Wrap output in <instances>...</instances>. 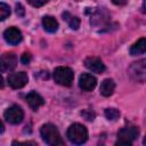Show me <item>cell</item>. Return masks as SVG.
Instances as JSON below:
<instances>
[{
	"instance_id": "cell-2",
	"label": "cell",
	"mask_w": 146,
	"mask_h": 146,
	"mask_svg": "<svg viewBox=\"0 0 146 146\" xmlns=\"http://www.w3.org/2000/svg\"><path fill=\"white\" fill-rule=\"evenodd\" d=\"M67 138L75 145H81L88 139V130L80 123H73L67 129Z\"/></svg>"
},
{
	"instance_id": "cell-7",
	"label": "cell",
	"mask_w": 146,
	"mask_h": 146,
	"mask_svg": "<svg viewBox=\"0 0 146 146\" xmlns=\"http://www.w3.org/2000/svg\"><path fill=\"white\" fill-rule=\"evenodd\" d=\"M23 117H24L23 110L19 106H17V105L10 106L5 112V119L10 124H18V123H21L23 121Z\"/></svg>"
},
{
	"instance_id": "cell-24",
	"label": "cell",
	"mask_w": 146,
	"mask_h": 146,
	"mask_svg": "<svg viewBox=\"0 0 146 146\" xmlns=\"http://www.w3.org/2000/svg\"><path fill=\"white\" fill-rule=\"evenodd\" d=\"M13 145H36L33 141H13Z\"/></svg>"
},
{
	"instance_id": "cell-25",
	"label": "cell",
	"mask_w": 146,
	"mask_h": 146,
	"mask_svg": "<svg viewBox=\"0 0 146 146\" xmlns=\"http://www.w3.org/2000/svg\"><path fill=\"white\" fill-rule=\"evenodd\" d=\"M112 2L116 6H124L127 3V0H112Z\"/></svg>"
},
{
	"instance_id": "cell-20",
	"label": "cell",
	"mask_w": 146,
	"mask_h": 146,
	"mask_svg": "<svg viewBox=\"0 0 146 146\" xmlns=\"http://www.w3.org/2000/svg\"><path fill=\"white\" fill-rule=\"evenodd\" d=\"M27 1H29V3H30L31 6L39 8V7H42L43 5H46L49 0H27Z\"/></svg>"
},
{
	"instance_id": "cell-17",
	"label": "cell",
	"mask_w": 146,
	"mask_h": 146,
	"mask_svg": "<svg viewBox=\"0 0 146 146\" xmlns=\"http://www.w3.org/2000/svg\"><path fill=\"white\" fill-rule=\"evenodd\" d=\"M10 15V8L7 3L0 2V21H5Z\"/></svg>"
},
{
	"instance_id": "cell-27",
	"label": "cell",
	"mask_w": 146,
	"mask_h": 146,
	"mask_svg": "<svg viewBox=\"0 0 146 146\" xmlns=\"http://www.w3.org/2000/svg\"><path fill=\"white\" fill-rule=\"evenodd\" d=\"M3 130H5V127H3V123L0 121V133H2L3 132Z\"/></svg>"
},
{
	"instance_id": "cell-22",
	"label": "cell",
	"mask_w": 146,
	"mask_h": 146,
	"mask_svg": "<svg viewBox=\"0 0 146 146\" xmlns=\"http://www.w3.org/2000/svg\"><path fill=\"white\" fill-rule=\"evenodd\" d=\"M31 59H32V56H31L30 52H24V54L22 55V57H21V62H22V64H24V65L30 64Z\"/></svg>"
},
{
	"instance_id": "cell-8",
	"label": "cell",
	"mask_w": 146,
	"mask_h": 146,
	"mask_svg": "<svg viewBox=\"0 0 146 146\" xmlns=\"http://www.w3.org/2000/svg\"><path fill=\"white\" fill-rule=\"evenodd\" d=\"M110 17H111V15H110V13L107 11L106 8H97V9L91 11L90 24L94 25V26L103 25L110 19Z\"/></svg>"
},
{
	"instance_id": "cell-15",
	"label": "cell",
	"mask_w": 146,
	"mask_h": 146,
	"mask_svg": "<svg viewBox=\"0 0 146 146\" xmlns=\"http://www.w3.org/2000/svg\"><path fill=\"white\" fill-rule=\"evenodd\" d=\"M145 51H146V39L145 38H140L130 48V55H132V56L143 55Z\"/></svg>"
},
{
	"instance_id": "cell-6",
	"label": "cell",
	"mask_w": 146,
	"mask_h": 146,
	"mask_svg": "<svg viewBox=\"0 0 146 146\" xmlns=\"http://www.w3.org/2000/svg\"><path fill=\"white\" fill-rule=\"evenodd\" d=\"M17 65V57L14 52H5L0 56V72L13 71Z\"/></svg>"
},
{
	"instance_id": "cell-3",
	"label": "cell",
	"mask_w": 146,
	"mask_h": 146,
	"mask_svg": "<svg viewBox=\"0 0 146 146\" xmlns=\"http://www.w3.org/2000/svg\"><path fill=\"white\" fill-rule=\"evenodd\" d=\"M74 73L70 67L66 66H58L54 71V80L56 83L64 86V87H70L73 82Z\"/></svg>"
},
{
	"instance_id": "cell-26",
	"label": "cell",
	"mask_w": 146,
	"mask_h": 146,
	"mask_svg": "<svg viewBox=\"0 0 146 146\" xmlns=\"http://www.w3.org/2000/svg\"><path fill=\"white\" fill-rule=\"evenodd\" d=\"M5 87V80H3V78L0 75V89H2Z\"/></svg>"
},
{
	"instance_id": "cell-5",
	"label": "cell",
	"mask_w": 146,
	"mask_h": 146,
	"mask_svg": "<svg viewBox=\"0 0 146 146\" xmlns=\"http://www.w3.org/2000/svg\"><path fill=\"white\" fill-rule=\"evenodd\" d=\"M145 59H141L139 62L133 63L130 68H129V74L131 76L132 80L143 83L145 81V76H146V67H145Z\"/></svg>"
},
{
	"instance_id": "cell-13",
	"label": "cell",
	"mask_w": 146,
	"mask_h": 146,
	"mask_svg": "<svg viewBox=\"0 0 146 146\" xmlns=\"http://www.w3.org/2000/svg\"><path fill=\"white\" fill-rule=\"evenodd\" d=\"M26 102L29 104V106L33 110V111H36L39 107H41L43 104H44V100L43 98L35 91H31L26 95Z\"/></svg>"
},
{
	"instance_id": "cell-11",
	"label": "cell",
	"mask_w": 146,
	"mask_h": 146,
	"mask_svg": "<svg viewBox=\"0 0 146 146\" xmlns=\"http://www.w3.org/2000/svg\"><path fill=\"white\" fill-rule=\"evenodd\" d=\"M3 38L9 44H18L23 39L21 31L18 29H16V27L7 29L5 31V33H3Z\"/></svg>"
},
{
	"instance_id": "cell-18",
	"label": "cell",
	"mask_w": 146,
	"mask_h": 146,
	"mask_svg": "<svg viewBox=\"0 0 146 146\" xmlns=\"http://www.w3.org/2000/svg\"><path fill=\"white\" fill-rule=\"evenodd\" d=\"M105 116L108 119V120H116L119 116H120V112L115 108H106L105 110Z\"/></svg>"
},
{
	"instance_id": "cell-23",
	"label": "cell",
	"mask_w": 146,
	"mask_h": 146,
	"mask_svg": "<svg viewBox=\"0 0 146 146\" xmlns=\"http://www.w3.org/2000/svg\"><path fill=\"white\" fill-rule=\"evenodd\" d=\"M16 14L21 17H23L25 15V9L21 3H16Z\"/></svg>"
},
{
	"instance_id": "cell-21",
	"label": "cell",
	"mask_w": 146,
	"mask_h": 146,
	"mask_svg": "<svg viewBox=\"0 0 146 146\" xmlns=\"http://www.w3.org/2000/svg\"><path fill=\"white\" fill-rule=\"evenodd\" d=\"M81 115L84 116V119L88 120V121H92L95 119V113L91 112V111H89V110H86V111L81 112Z\"/></svg>"
},
{
	"instance_id": "cell-28",
	"label": "cell",
	"mask_w": 146,
	"mask_h": 146,
	"mask_svg": "<svg viewBox=\"0 0 146 146\" xmlns=\"http://www.w3.org/2000/svg\"><path fill=\"white\" fill-rule=\"evenodd\" d=\"M143 13H145V0L143 1Z\"/></svg>"
},
{
	"instance_id": "cell-1",
	"label": "cell",
	"mask_w": 146,
	"mask_h": 146,
	"mask_svg": "<svg viewBox=\"0 0 146 146\" xmlns=\"http://www.w3.org/2000/svg\"><path fill=\"white\" fill-rule=\"evenodd\" d=\"M40 133L42 139L50 146H59V145H64V140L60 137V133L58 131V129L50 123L43 124L40 129Z\"/></svg>"
},
{
	"instance_id": "cell-14",
	"label": "cell",
	"mask_w": 146,
	"mask_h": 146,
	"mask_svg": "<svg viewBox=\"0 0 146 146\" xmlns=\"http://www.w3.org/2000/svg\"><path fill=\"white\" fill-rule=\"evenodd\" d=\"M115 88V83L112 79H105L100 84V94L104 97H110L113 95Z\"/></svg>"
},
{
	"instance_id": "cell-19",
	"label": "cell",
	"mask_w": 146,
	"mask_h": 146,
	"mask_svg": "<svg viewBox=\"0 0 146 146\" xmlns=\"http://www.w3.org/2000/svg\"><path fill=\"white\" fill-rule=\"evenodd\" d=\"M67 22H68V25H70V27H71L72 30H78V29L80 27V23H81V21H80V18L76 17V16H74V17H70V18L67 19Z\"/></svg>"
},
{
	"instance_id": "cell-9",
	"label": "cell",
	"mask_w": 146,
	"mask_h": 146,
	"mask_svg": "<svg viewBox=\"0 0 146 146\" xmlns=\"http://www.w3.org/2000/svg\"><path fill=\"white\" fill-rule=\"evenodd\" d=\"M7 81L13 89H21L27 83L29 78L25 72H16V73H11L8 76Z\"/></svg>"
},
{
	"instance_id": "cell-4",
	"label": "cell",
	"mask_w": 146,
	"mask_h": 146,
	"mask_svg": "<svg viewBox=\"0 0 146 146\" xmlns=\"http://www.w3.org/2000/svg\"><path fill=\"white\" fill-rule=\"evenodd\" d=\"M138 135H139L138 127L122 128L117 132V141L115 144L116 145H128V146H130L132 144V141L138 137Z\"/></svg>"
},
{
	"instance_id": "cell-12",
	"label": "cell",
	"mask_w": 146,
	"mask_h": 146,
	"mask_svg": "<svg viewBox=\"0 0 146 146\" xmlns=\"http://www.w3.org/2000/svg\"><path fill=\"white\" fill-rule=\"evenodd\" d=\"M84 66L95 73H103L105 71V65L98 57H88L84 60Z\"/></svg>"
},
{
	"instance_id": "cell-10",
	"label": "cell",
	"mask_w": 146,
	"mask_h": 146,
	"mask_svg": "<svg viewBox=\"0 0 146 146\" xmlns=\"http://www.w3.org/2000/svg\"><path fill=\"white\" fill-rule=\"evenodd\" d=\"M97 84V79L89 74V73H83L80 79H79V87L83 90V91H91L95 89Z\"/></svg>"
},
{
	"instance_id": "cell-16",
	"label": "cell",
	"mask_w": 146,
	"mask_h": 146,
	"mask_svg": "<svg viewBox=\"0 0 146 146\" xmlns=\"http://www.w3.org/2000/svg\"><path fill=\"white\" fill-rule=\"evenodd\" d=\"M42 25H43L44 30L49 33H54L58 29V22L52 16H44L42 18Z\"/></svg>"
}]
</instances>
